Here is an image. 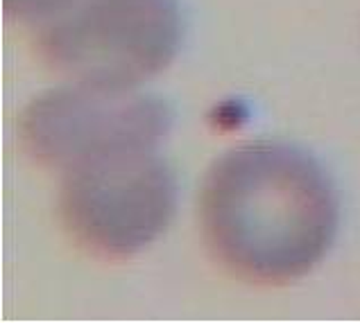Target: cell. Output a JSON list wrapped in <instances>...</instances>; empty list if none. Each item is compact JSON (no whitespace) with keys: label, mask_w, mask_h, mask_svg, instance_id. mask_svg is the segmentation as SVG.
<instances>
[{"label":"cell","mask_w":360,"mask_h":323,"mask_svg":"<svg viewBox=\"0 0 360 323\" xmlns=\"http://www.w3.org/2000/svg\"><path fill=\"white\" fill-rule=\"evenodd\" d=\"M177 0H66L37 25L41 55L73 84L134 91L177 57Z\"/></svg>","instance_id":"obj_2"},{"label":"cell","mask_w":360,"mask_h":323,"mask_svg":"<svg viewBox=\"0 0 360 323\" xmlns=\"http://www.w3.org/2000/svg\"><path fill=\"white\" fill-rule=\"evenodd\" d=\"M170 124L172 111L161 98L70 84L30 104L20 136L37 161L64 172L102 154L157 150Z\"/></svg>","instance_id":"obj_4"},{"label":"cell","mask_w":360,"mask_h":323,"mask_svg":"<svg viewBox=\"0 0 360 323\" xmlns=\"http://www.w3.org/2000/svg\"><path fill=\"white\" fill-rule=\"evenodd\" d=\"M177 181L157 150H122L64 170L59 211L77 242L105 258H129L174 217Z\"/></svg>","instance_id":"obj_3"},{"label":"cell","mask_w":360,"mask_h":323,"mask_svg":"<svg viewBox=\"0 0 360 323\" xmlns=\"http://www.w3.org/2000/svg\"><path fill=\"white\" fill-rule=\"evenodd\" d=\"M7 14L14 18L27 20V23L39 25L41 20L53 16L57 9L66 5V0H3Z\"/></svg>","instance_id":"obj_5"},{"label":"cell","mask_w":360,"mask_h":323,"mask_svg":"<svg viewBox=\"0 0 360 323\" xmlns=\"http://www.w3.org/2000/svg\"><path fill=\"white\" fill-rule=\"evenodd\" d=\"M340 222L326 168L288 143L240 145L215 161L200 190L209 251L238 278L283 285L328 253Z\"/></svg>","instance_id":"obj_1"}]
</instances>
